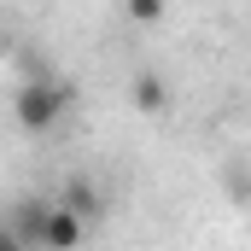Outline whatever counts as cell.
<instances>
[{
    "mask_svg": "<svg viewBox=\"0 0 251 251\" xmlns=\"http://www.w3.org/2000/svg\"><path fill=\"white\" fill-rule=\"evenodd\" d=\"M164 12V0H128V18H140V24H152Z\"/></svg>",
    "mask_w": 251,
    "mask_h": 251,
    "instance_id": "obj_6",
    "label": "cell"
},
{
    "mask_svg": "<svg viewBox=\"0 0 251 251\" xmlns=\"http://www.w3.org/2000/svg\"><path fill=\"white\" fill-rule=\"evenodd\" d=\"M64 105H70V94H64L59 82H24V88L12 94V111H18V123L29 128V134H47V128H59Z\"/></svg>",
    "mask_w": 251,
    "mask_h": 251,
    "instance_id": "obj_1",
    "label": "cell"
},
{
    "mask_svg": "<svg viewBox=\"0 0 251 251\" xmlns=\"http://www.w3.org/2000/svg\"><path fill=\"white\" fill-rule=\"evenodd\" d=\"M82 234H88V216H76L70 204H47V251H76L82 246Z\"/></svg>",
    "mask_w": 251,
    "mask_h": 251,
    "instance_id": "obj_2",
    "label": "cell"
},
{
    "mask_svg": "<svg viewBox=\"0 0 251 251\" xmlns=\"http://www.w3.org/2000/svg\"><path fill=\"white\" fill-rule=\"evenodd\" d=\"M6 228H12V240L24 251H47V204H24Z\"/></svg>",
    "mask_w": 251,
    "mask_h": 251,
    "instance_id": "obj_3",
    "label": "cell"
},
{
    "mask_svg": "<svg viewBox=\"0 0 251 251\" xmlns=\"http://www.w3.org/2000/svg\"><path fill=\"white\" fill-rule=\"evenodd\" d=\"M134 105L140 111H164V82L146 70V76H134Z\"/></svg>",
    "mask_w": 251,
    "mask_h": 251,
    "instance_id": "obj_4",
    "label": "cell"
},
{
    "mask_svg": "<svg viewBox=\"0 0 251 251\" xmlns=\"http://www.w3.org/2000/svg\"><path fill=\"white\" fill-rule=\"evenodd\" d=\"M64 204H70L76 216H100V193L88 187V181H70V187H64Z\"/></svg>",
    "mask_w": 251,
    "mask_h": 251,
    "instance_id": "obj_5",
    "label": "cell"
},
{
    "mask_svg": "<svg viewBox=\"0 0 251 251\" xmlns=\"http://www.w3.org/2000/svg\"><path fill=\"white\" fill-rule=\"evenodd\" d=\"M0 47H6V24H0Z\"/></svg>",
    "mask_w": 251,
    "mask_h": 251,
    "instance_id": "obj_8",
    "label": "cell"
},
{
    "mask_svg": "<svg viewBox=\"0 0 251 251\" xmlns=\"http://www.w3.org/2000/svg\"><path fill=\"white\" fill-rule=\"evenodd\" d=\"M0 251H24L18 240H12V228H0Z\"/></svg>",
    "mask_w": 251,
    "mask_h": 251,
    "instance_id": "obj_7",
    "label": "cell"
}]
</instances>
